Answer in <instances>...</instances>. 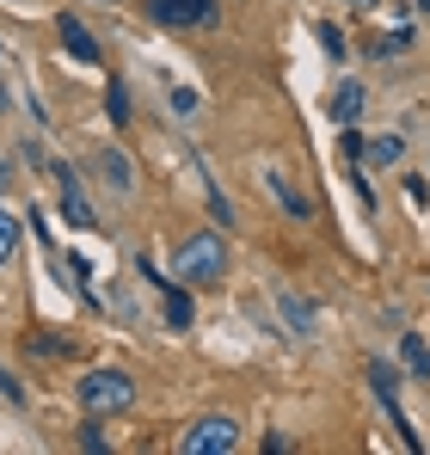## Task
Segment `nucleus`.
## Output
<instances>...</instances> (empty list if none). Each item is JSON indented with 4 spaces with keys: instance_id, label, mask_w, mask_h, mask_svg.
Here are the masks:
<instances>
[{
    "instance_id": "f257e3e1",
    "label": "nucleus",
    "mask_w": 430,
    "mask_h": 455,
    "mask_svg": "<svg viewBox=\"0 0 430 455\" xmlns=\"http://www.w3.org/2000/svg\"><path fill=\"white\" fill-rule=\"evenodd\" d=\"M172 271H179V283H197V290L221 283V277H227V246H221V234H191V240H179Z\"/></svg>"
},
{
    "instance_id": "f03ea898",
    "label": "nucleus",
    "mask_w": 430,
    "mask_h": 455,
    "mask_svg": "<svg viewBox=\"0 0 430 455\" xmlns=\"http://www.w3.org/2000/svg\"><path fill=\"white\" fill-rule=\"evenodd\" d=\"M136 400V381L123 376V370H92V376L80 381V406L92 412V419H105V412H123Z\"/></svg>"
},
{
    "instance_id": "7ed1b4c3",
    "label": "nucleus",
    "mask_w": 430,
    "mask_h": 455,
    "mask_svg": "<svg viewBox=\"0 0 430 455\" xmlns=\"http://www.w3.org/2000/svg\"><path fill=\"white\" fill-rule=\"evenodd\" d=\"M234 443H240V425L221 419V412H215V419H197V425L179 437V450H185V455H227Z\"/></svg>"
},
{
    "instance_id": "20e7f679",
    "label": "nucleus",
    "mask_w": 430,
    "mask_h": 455,
    "mask_svg": "<svg viewBox=\"0 0 430 455\" xmlns=\"http://www.w3.org/2000/svg\"><path fill=\"white\" fill-rule=\"evenodd\" d=\"M154 25H215V0H142Z\"/></svg>"
},
{
    "instance_id": "39448f33",
    "label": "nucleus",
    "mask_w": 430,
    "mask_h": 455,
    "mask_svg": "<svg viewBox=\"0 0 430 455\" xmlns=\"http://www.w3.org/2000/svg\"><path fill=\"white\" fill-rule=\"evenodd\" d=\"M92 172H99L117 197L136 191V166H130V154H123V148H99V154H92Z\"/></svg>"
},
{
    "instance_id": "423d86ee",
    "label": "nucleus",
    "mask_w": 430,
    "mask_h": 455,
    "mask_svg": "<svg viewBox=\"0 0 430 455\" xmlns=\"http://www.w3.org/2000/svg\"><path fill=\"white\" fill-rule=\"evenodd\" d=\"M56 31H62V50H68L74 62H99V37L80 19H56Z\"/></svg>"
},
{
    "instance_id": "0eeeda50",
    "label": "nucleus",
    "mask_w": 430,
    "mask_h": 455,
    "mask_svg": "<svg viewBox=\"0 0 430 455\" xmlns=\"http://www.w3.org/2000/svg\"><path fill=\"white\" fill-rule=\"evenodd\" d=\"M56 185H62V210H68V222H74V228H92V210H86V197H80L74 166H56Z\"/></svg>"
},
{
    "instance_id": "6e6552de",
    "label": "nucleus",
    "mask_w": 430,
    "mask_h": 455,
    "mask_svg": "<svg viewBox=\"0 0 430 455\" xmlns=\"http://www.w3.org/2000/svg\"><path fill=\"white\" fill-rule=\"evenodd\" d=\"M265 185H271V197L283 204V210H289V216H295V222H307V216H314V204H307V197H301V191L289 185L283 172H265Z\"/></svg>"
},
{
    "instance_id": "1a4fd4ad",
    "label": "nucleus",
    "mask_w": 430,
    "mask_h": 455,
    "mask_svg": "<svg viewBox=\"0 0 430 455\" xmlns=\"http://www.w3.org/2000/svg\"><path fill=\"white\" fill-rule=\"evenodd\" d=\"M160 296H166V326L185 332V326H191V296H185V283H166V277H160Z\"/></svg>"
},
{
    "instance_id": "9d476101",
    "label": "nucleus",
    "mask_w": 430,
    "mask_h": 455,
    "mask_svg": "<svg viewBox=\"0 0 430 455\" xmlns=\"http://www.w3.org/2000/svg\"><path fill=\"white\" fill-rule=\"evenodd\" d=\"M277 307H283V320H289V332H301V339H307V332H314V307L301 302V296H277Z\"/></svg>"
},
{
    "instance_id": "9b49d317",
    "label": "nucleus",
    "mask_w": 430,
    "mask_h": 455,
    "mask_svg": "<svg viewBox=\"0 0 430 455\" xmlns=\"http://www.w3.org/2000/svg\"><path fill=\"white\" fill-rule=\"evenodd\" d=\"M400 357H406V370H412V376H430V345L418 339V332H406V339H400Z\"/></svg>"
},
{
    "instance_id": "f8f14e48",
    "label": "nucleus",
    "mask_w": 430,
    "mask_h": 455,
    "mask_svg": "<svg viewBox=\"0 0 430 455\" xmlns=\"http://www.w3.org/2000/svg\"><path fill=\"white\" fill-rule=\"evenodd\" d=\"M418 44V31L412 25H400V31H387V37H375V56H406Z\"/></svg>"
},
{
    "instance_id": "ddd939ff",
    "label": "nucleus",
    "mask_w": 430,
    "mask_h": 455,
    "mask_svg": "<svg viewBox=\"0 0 430 455\" xmlns=\"http://www.w3.org/2000/svg\"><path fill=\"white\" fill-rule=\"evenodd\" d=\"M357 111H362V86L351 80V86H345V92L332 99V117H338V124H357Z\"/></svg>"
},
{
    "instance_id": "4468645a",
    "label": "nucleus",
    "mask_w": 430,
    "mask_h": 455,
    "mask_svg": "<svg viewBox=\"0 0 430 455\" xmlns=\"http://www.w3.org/2000/svg\"><path fill=\"white\" fill-rule=\"evenodd\" d=\"M400 154H406V142H394V136H381V142H369V160H375V166H394Z\"/></svg>"
},
{
    "instance_id": "2eb2a0df",
    "label": "nucleus",
    "mask_w": 430,
    "mask_h": 455,
    "mask_svg": "<svg viewBox=\"0 0 430 455\" xmlns=\"http://www.w3.org/2000/svg\"><path fill=\"white\" fill-rule=\"evenodd\" d=\"M12 246H19V222H12V216L0 210V265L12 259Z\"/></svg>"
},
{
    "instance_id": "dca6fc26",
    "label": "nucleus",
    "mask_w": 430,
    "mask_h": 455,
    "mask_svg": "<svg viewBox=\"0 0 430 455\" xmlns=\"http://www.w3.org/2000/svg\"><path fill=\"white\" fill-rule=\"evenodd\" d=\"M338 148H345V160H362V154H369V142H362L357 130H351V124H345V142H338Z\"/></svg>"
},
{
    "instance_id": "f3484780",
    "label": "nucleus",
    "mask_w": 430,
    "mask_h": 455,
    "mask_svg": "<svg viewBox=\"0 0 430 455\" xmlns=\"http://www.w3.org/2000/svg\"><path fill=\"white\" fill-rule=\"evenodd\" d=\"M172 111H185V117H191V111H197V92H191V86H172Z\"/></svg>"
},
{
    "instance_id": "a211bd4d",
    "label": "nucleus",
    "mask_w": 430,
    "mask_h": 455,
    "mask_svg": "<svg viewBox=\"0 0 430 455\" xmlns=\"http://www.w3.org/2000/svg\"><path fill=\"white\" fill-rule=\"evenodd\" d=\"M203 185H210V179H203ZM210 210H215V222H234V210H227V197H221L215 185H210Z\"/></svg>"
},
{
    "instance_id": "6ab92c4d",
    "label": "nucleus",
    "mask_w": 430,
    "mask_h": 455,
    "mask_svg": "<svg viewBox=\"0 0 430 455\" xmlns=\"http://www.w3.org/2000/svg\"><path fill=\"white\" fill-rule=\"evenodd\" d=\"M320 44H326V56H345V37H338L332 25H320Z\"/></svg>"
},
{
    "instance_id": "aec40b11",
    "label": "nucleus",
    "mask_w": 430,
    "mask_h": 455,
    "mask_svg": "<svg viewBox=\"0 0 430 455\" xmlns=\"http://www.w3.org/2000/svg\"><path fill=\"white\" fill-rule=\"evenodd\" d=\"M130 117V99H123V86H111V124H123Z\"/></svg>"
},
{
    "instance_id": "412c9836",
    "label": "nucleus",
    "mask_w": 430,
    "mask_h": 455,
    "mask_svg": "<svg viewBox=\"0 0 430 455\" xmlns=\"http://www.w3.org/2000/svg\"><path fill=\"white\" fill-rule=\"evenodd\" d=\"M80 450H105V431H99V419H92V425L80 431Z\"/></svg>"
},
{
    "instance_id": "4be33fe9",
    "label": "nucleus",
    "mask_w": 430,
    "mask_h": 455,
    "mask_svg": "<svg viewBox=\"0 0 430 455\" xmlns=\"http://www.w3.org/2000/svg\"><path fill=\"white\" fill-rule=\"evenodd\" d=\"M0 394H6V400H19L25 387H19V381H12V376H6V370H0Z\"/></svg>"
},
{
    "instance_id": "5701e85b",
    "label": "nucleus",
    "mask_w": 430,
    "mask_h": 455,
    "mask_svg": "<svg viewBox=\"0 0 430 455\" xmlns=\"http://www.w3.org/2000/svg\"><path fill=\"white\" fill-rule=\"evenodd\" d=\"M351 6H357V12H369V6H375V0H351Z\"/></svg>"
},
{
    "instance_id": "b1692460",
    "label": "nucleus",
    "mask_w": 430,
    "mask_h": 455,
    "mask_svg": "<svg viewBox=\"0 0 430 455\" xmlns=\"http://www.w3.org/2000/svg\"><path fill=\"white\" fill-rule=\"evenodd\" d=\"M0 111H6V86H0Z\"/></svg>"
},
{
    "instance_id": "393cba45",
    "label": "nucleus",
    "mask_w": 430,
    "mask_h": 455,
    "mask_svg": "<svg viewBox=\"0 0 430 455\" xmlns=\"http://www.w3.org/2000/svg\"><path fill=\"white\" fill-rule=\"evenodd\" d=\"M418 12H430V0H418Z\"/></svg>"
},
{
    "instance_id": "a878e982",
    "label": "nucleus",
    "mask_w": 430,
    "mask_h": 455,
    "mask_svg": "<svg viewBox=\"0 0 430 455\" xmlns=\"http://www.w3.org/2000/svg\"><path fill=\"white\" fill-rule=\"evenodd\" d=\"M0 185H6V166H0Z\"/></svg>"
}]
</instances>
